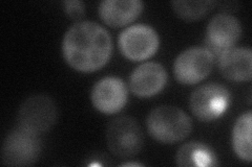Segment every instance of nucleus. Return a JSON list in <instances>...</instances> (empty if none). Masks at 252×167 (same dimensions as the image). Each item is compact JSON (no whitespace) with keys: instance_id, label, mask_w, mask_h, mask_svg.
<instances>
[{"instance_id":"obj_14","label":"nucleus","mask_w":252,"mask_h":167,"mask_svg":"<svg viewBox=\"0 0 252 167\" xmlns=\"http://www.w3.org/2000/svg\"><path fill=\"white\" fill-rule=\"evenodd\" d=\"M176 162L179 166H216L218 159L208 145L199 141H192L181 146L176 155Z\"/></svg>"},{"instance_id":"obj_3","label":"nucleus","mask_w":252,"mask_h":167,"mask_svg":"<svg viewBox=\"0 0 252 167\" xmlns=\"http://www.w3.org/2000/svg\"><path fill=\"white\" fill-rule=\"evenodd\" d=\"M106 142L110 153L122 159L137 156L144 144L140 124L129 116L115 118L106 130Z\"/></svg>"},{"instance_id":"obj_12","label":"nucleus","mask_w":252,"mask_h":167,"mask_svg":"<svg viewBox=\"0 0 252 167\" xmlns=\"http://www.w3.org/2000/svg\"><path fill=\"white\" fill-rule=\"evenodd\" d=\"M220 72L232 82H248L252 77V51L249 47H234L219 58Z\"/></svg>"},{"instance_id":"obj_6","label":"nucleus","mask_w":252,"mask_h":167,"mask_svg":"<svg viewBox=\"0 0 252 167\" xmlns=\"http://www.w3.org/2000/svg\"><path fill=\"white\" fill-rule=\"evenodd\" d=\"M57 107L46 95H33L20 105L17 123L20 128L40 135L49 131L57 120Z\"/></svg>"},{"instance_id":"obj_15","label":"nucleus","mask_w":252,"mask_h":167,"mask_svg":"<svg viewBox=\"0 0 252 167\" xmlns=\"http://www.w3.org/2000/svg\"><path fill=\"white\" fill-rule=\"evenodd\" d=\"M251 111L242 114L235 121L232 131V146L234 153L243 161L252 160L251 153Z\"/></svg>"},{"instance_id":"obj_8","label":"nucleus","mask_w":252,"mask_h":167,"mask_svg":"<svg viewBox=\"0 0 252 167\" xmlns=\"http://www.w3.org/2000/svg\"><path fill=\"white\" fill-rule=\"evenodd\" d=\"M215 64V57L205 47H190L181 52L173 64L177 81L183 85H195L206 78Z\"/></svg>"},{"instance_id":"obj_18","label":"nucleus","mask_w":252,"mask_h":167,"mask_svg":"<svg viewBox=\"0 0 252 167\" xmlns=\"http://www.w3.org/2000/svg\"><path fill=\"white\" fill-rule=\"evenodd\" d=\"M123 166H141V164H138V163H133V162H131V163H124V164H122Z\"/></svg>"},{"instance_id":"obj_13","label":"nucleus","mask_w":252,"mask_h":167,"mask_svg":"<svg viewBox=\"0 0 252 167\" xmlns=\"http://www.w3.org/2000/svg\"><path fill=\"white\" fill-rule=\"evenodd\" d=\"M140 0H104L100 3L99 15L112 27H122L135 21L143 11Z\"/></svg>"},{"instance_id":"obj_10","label":"nucleus","mask_w":252,"mask_h":167,"mask_svg":"<svg viewBox=\"0 0 252 167\" xmlns=\"http://www.w3.org/2000/svg\"><path fill=\"white\" fill-rule=\"evenodd\" d=\"M127 88L121 78L106 76L100 79L92 90V102L99 112L115 114L121 111L127 102Z\"/></svg>"},{"instance_id":"obj_5","label":"nucleus","mask_w":252,"mask_h":167,"mask_svg":"<svg viewBox=\"0 0 252 167\" xmlns=\"http://www.w3.org/2000/svg\"><path fill=\"white\" fill-rule=\"evenodd\" d=\"M230 92L226 87L209 83L196 88L189 99V106L196 119L204 122L214 121L222 116L230 103Z\"/></svg>"},{"instance_id":"obj_1","label":"nucleus","mask_w":252,"mask_h":167,"mask_svg":"<svg viewBox=\"0 0 252 167\" xmlns=\"http://www.w3.org/2000/svg\"><path fill=\"white\" fill-rule=\"evenodd\" d=\"M113 42L108 31L96 22L81 21L63 38L62 53L67 64L81 72H94L108 62Z\"/></svg>"},{"instance_id":"obj_2","label":"nucleus","mask_w":252,"mask_h":167,"mask_svg":"<svg viewBox=\"0 0 252 167\" xmlns=\"http://www.w3.org/2000/svg\"><path fill=\"white\" fill-rule=\"evenodd\" d=\"M146 125L151 136L165 144L184 140L192 130V122L183 110L173 106H160L148 114Z\"/></svg>"},{"instance_id":"obj_4","label":"nucleus","mask_w":252,"mask_h":167,"mask_svg":"<svg viewBox=\"0 0 252 167\" xmlns=\"http://www.w3.org/2000/svg\"><path fill=\"white\" fill-rule=\"evenodd\" d=\"M39 135L18 126L6 135L1 147V162L6 166H31L41 155Z\"/></svg>"},{"instance_id":"obj_9","label":"nucleus","mask_w":252,"mask_h":167,"mask_svg":"<svg viewBox=\"0 0 252 167\" xmlns=\"http://www.w3.org/2000/svg\"><path fill=\"white\" fill-rule=\"evenodd\" d=\"M157 31L146 24H136L124 29L119 37V48L130 61H143L153 57L159 48Z\"/></svg>"},{"instance_id":"obj_7","label":"nucleus","mask_w":252,"mask_h":167,"mask_svg":"<svg viewBox=\"0 0 252 167\" xmlns=\"http://www.w3.org/2000/svg\"><path fill=\"white\" fill-rule=\"evenodd\" d=\"M241 34V23L234 16L227 13L218 14L208 23L205 34V48L219 59L234 48Z\"/></svg>"},{"instance_id":"obj_17","label":"nucleus","mask_w":252,"mask_h":167,"mask_svg":"<svg viewBox=\"0 0 252 167\" xmlns=\"http://www.w3.org/2000/svg\"><path fill=\"white\" fill-rule=\"evenodd\" d=\"M63 6L65 14L73 20H80L85 14V5L80 0H66Z\"/></svg>"},{"instance_id":"obj_11","label":"nucleus","mask_w":252,"mask_h":167,"mask_svg":"<svg viewBox=\"0 0 252 167\" xmlns=\"http://www.w3.org/2000/svg\"><path fill=\"white\" fill-rule=\"evenodd\" d=\"M166 83V70L157 62H147L138 66L129 76V88L139 97L155 96L164 89Z\"/></svg>"},{"instance_id":"obj_16","label":"nucleus","mask_w":252,"mask_h":167,"mask_svg":"<svg viewBox=\"0 0 252 167\" xmlns=\"http://www.w3.org/2000/svg\"><path fill=\"white\" fill-rule=\"evenodd\" d=\"M217 2L211 0L204 1H187V0H175L171 2L172 9L180 18L186 21H196L207 16Z\"/></svg>"}]
</instances>
